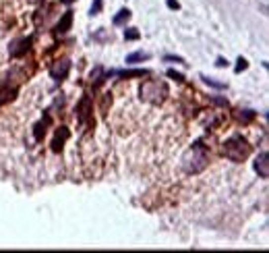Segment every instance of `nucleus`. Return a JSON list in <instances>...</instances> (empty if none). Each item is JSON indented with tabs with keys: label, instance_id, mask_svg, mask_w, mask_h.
<instances>
[{
	"label": "nucleus",
	"instance_id": "nucleus-1",
	"mask_svg": "<svg viewBox=\"0 0 269 253\" xmlns=\"http://www.w3.org/2000/svg\"><path fill=\"white\" fill-rule=\"evenodd\" d=\"M207 164H209V152L201 141L193 143V147L186 149V154L182 156V170L186 175H199V172L207 168Z\"/></svg>",
	"mask_w": 269,
	"mask_h": 253
},
{
	"label": "nucleus",
	"instance_id": "nucleus-2",
	"mask_svg": "<svg viewBox=\"0 0 269 253\" xmlns=\"http://www.w3.org/2000/svg\"><path fill=\"white\" fill-rule=\"evenodd\" d=\"M139 96H141L143 102H147V104H161L163 100H166L168 96V85L160 81V79H149V81H145L141 85V89H139Z\"/></svg>",
	"mask_w": 269,
	"mask_h": 253
},
{
	"label": "nucleus",
	"instance_id": "nucleus-3",
	"mask_svg": "<svg viewBox=\"0 0 269 253\" xmlns=\"http://www.w3.org/2000/svg\"><path fill=\"white\" fill-rule=\"evenodd\" d=\"M249 154H251V145L242 135H232L230 139L224 141V156L232 160V162H242V160L249 158Z\"/></svg>",
	"mask_w": 269,
	"mask_h": 253
},
{
	"label": "nucleus",
	"instance_id": "nucleus-4",
	"mask_svg": "<svg viewBox=\"0 0 269 253\" xmlns=\"http://www.w3.org/2000/svg\"><path fill=\"white\" fill-rule=\"evenodd\" d=\"M77 121L81 123V125H93V108H91V98L89 96H83L79 100V104H77Z\"/></svg>",
	"mask_w": 269,
	"mask_h": 253
},
{
	"label": "nucleus",
	"instance_id": "nucleus-5",
	"mask_svg": "<svg viewBox=\"0 0 269 253\" xmlns=\"http://www.w3.org/2000/svg\"><path fill=\"white\" fill-rule=\"evenodd\" d=\"M71 73V61L68 59H62V61H56L52 66H50V77L54 81H64Z\"/></svg>",
	"mask_w": 269,
	"mask_h": 253
},
{
	"label": "nucleus",
	"instance_id": "nucleus-6",
	"mask_svg": "<svg viewBox=\"0 0 269 253\" xmlns=\"http://www.w3.org/2000/svg\"><path fill=\"white\" fill-rule=\"evenodd\" d=\"M29 48H31V38H19L8 46V54L13 56V59H21L23 54L29 52Z\"/></svg>",
	"mask_w": 269,
	"mask_h": 253
},
{
	"label": "nucleus",
	"instance_id": "nucleus-7",
	"mask_svg": "<svg viewBox=\"0 0 269 253\" xmlns=\"http://www.w3.org/2000/svg\"><path fill=\"white\" fill-rule=\"evenodd\" d=\"M71 25H73V10H66V13L60 17V21L56 23L54 33L56 36H62V33H66L68 29H71Z\"/></svg>",
	"mask_w": 269,
	"mask_h": 253
},
{
	"label": "nucleus",
	"instance_id": "nucleus-8",
	"mask_svg": "<svg viewBox=\"0 0 269 253\" xmlns=\"http://www.w3.org/2000/svg\"><path fill=\"white\" fill-rule=\"evenodd\" d=\"M267 152H261L259 156H257L255 160V170H257V175H259L261 179H267L269 177V162H267Z\"/></svg>",
	"mask_w": 269,
	"mask_h": 253
},
{
	"label": "nucleus",
	"instance_id": "nucleus-9",
	"mask_svg": "<svg viewBox=\"0 0 269 253\" xmlns=\"http://www.w3.org/2000/svg\"><path fill=\"white\" fill-rule=\"evenodd\" d=\"M68 129L66 126H60V129L56 131V135H54V139H52V149L54 152H62V145H64V141L68 139Z\"/></svg>",
	"mask_w": 269,
	"mask_h": 253
},
{
	"label": "nucleus",
	"instance_id": "nucleus-10",
	"mask_svg": "<svg viewBox=\"0 0 269 253\" xmlns=\"http://www.w3.org/2000/svg\"><path fill=\"white\" fill-rule=\"evenodd\" d=\"M110 75H118L122 79H131V77H147L149 71H145V68H135V71H118V73H110Z\"/></svg>",
	"mask_w": 269,
	"mask_h": 253
},
{
	"label": "nucleus",
	"instance_id": "nucleus-11",
	"mask_svg": "<svg viewBox=\"0 0 269 253\" xmlns=\"http://www.w3.org/2000/svg\"><path fill=\"white\" fill-rule=\"evenodd\" d=\"M149 61V54L147 52H133L126 56V64H137V63H143Z\"/></svg>",
	"mask_w": 269,
	"mask_h": 253
},
{
	"label": "nucleus",
	"instance_id": "nucleus-12",
	"mask_svg": "<svg viewBox=\"0 0 269 253\" xmlns=\"http://www.w3.org/2000/svg\"><path fill=\"white\" fill-rule=\"evenodd\" d=\"M255 117H257V112H253V110H238V112H236V119H238L242 125L253 123Z\"/></svg>",
	"mask_w": 269,
	"mask_h": 253
},
{
	"label": "nucleus",
	"instance_id": "nucleus-13",
	"mask_svg": "<svg viewBox=\"0 0 269 253\" xmlns=\"http://www.w3.org/2000/svg\"><path fill=\"white\" fill-rule=\"evenodd\" d=\"M15 96H17V87H6V89H0V106L2 104H6V102H10V100H15Z\"/></svg>",
	"mask_w": 269,
	"mask_h": 253
},
{
	"label": "nucleus",
	"instance_id": "nucleus-14",
	"mask_svg": "<svg viewBox=\"0 0 269 253\" xmlns=\"http://www.w3.org/2000/svg\"><path fill=\"white\" fill-rule=\"evenodd\" d=\"M128 19H131V10H128V8H120L118 15H114L112 23H114V25H124Z\"/></svg>",
	"mask_w": 269,
	"mask_h": 253
},
{
	"label": "nucleus",
	"instance_id": "nucleus-15",
	"mask_svg": "<svg viewBox=\"0 0 269 253\" xmlns=\"http://www.w3.org/2000/svg\"><path fill=\"white\" fill-rule=\"evenodd\" d=\"M48 123H50V119L46 117V121H42V123H38V125H36V131H33V137H36V141H42V139H44V135H46V126H48Z\"/></svg>",
	"mask_w": 269,
	"mask_h": 253
},
{
	"label": "nucleus",
	"instance_id": "nucleus-16",
	"mask_svg": "<svg viewBox=\"0 0 269 253\" xmlns=\"http://www.w3.org/2000/svg\"><path fill=\"white\" fill-rule=\"evenodd\" d=\"M139 38H141V33H139L137 29H133V27L124 31V40H126V42H135V40H139Z\"/></svg>",
	"mask_w": 269,
	"mask_h": 253
},
{
	"label": "nucleus",
	"instance_id": "nucleus-17",
	"mask_svg": "<svg viewBox=\"0 0 269 253\" xmlns=\"http://www.w3.org/2000/svg\"><path fill=\"white\" fill-rule=\"evenodd\" d=\"M201 79H203V81H205L207 85H212V87H215V89H224V87H226V83H219V81H214V79H212V77H205V75H203Z\"/></svg>",
	"mask_w": 269,
	"mask_h": 253
},
{
	"label": "nucleus",
	"instance_id": "nucleus-18",
	"mask_svg": "<svg viewBox=\"0 0 269 253\" xmlns=\"http://www.w3.org/2000/svg\"><path fill=\"white\" fill-rule=\"evenodd\" d=\"M102 6H104V0H93V4H91V15H100V13H102Z\"/></svg>",
	"mask_w": 269,
	"mask_h": 253
},
{
	"label": "nucleus",
	"instance_id": "nucleus-19",
	"mask_svg": "<svg viewBox=\"0 0 269 253\" xmlns=\"http://www.w3.org/2000/svg\"><path fill=\"white\" fill-rule=\"evenodd\" d=\"M168 77H170V79H174V81H178V83H184V75L176 73L174 68H170V71H168Z\"/></svg>",
	"mask_w": 269,
	"mask_h": 253
},
{
	"label": "nucleus",
	"instance_id": "nucleus-20",
	"mask_svg": "<svg viewBox=\"0 0 269 253\" xmlns=\"http://www.w3.org/2000/svg\"><path fill=\"white\" fill-rule=\"evenodd\" d=\"M249 66V63H247V59H238V64H236V68H234V71L236 73H240V71H244V68Z\"/></svg>",
	"mask_w": 269,
	"mask_h": 253
},
{
	"label": "nucleus",
	"instance_id": "nucleus-21",
	"mask_svg": "<svg viewBox=\"0 0 269 253\" xmlns=\"http://www.w3.org/2000/svg\"><path fill=\"white\" fill-rule=\"evenodd\" d=\"M163 59H166V61H170V63H176V64H186L184 63V59H180V56H163Z\"/></svg>",
	"mask_w": 269,
	"mask_h": 253
},
{
	"label": "nucleus",
	"instance_id": "nucleus-22",
	"mask_svg": "<svg viewBox=\"0 0 269 253\" xmlns=\"http://www.w3.org/2000/svg\"><path fill=\"white\" fill-rule=\"evenodd\" d=\"M166 4H168V8H172V10H176V8H180V4H178V0H166Z\"/></svg>",
	"mask_w": 269,
	"mask_h": 253
},
{
	"label": "nucleus",
	"instance_id": "nucleus-23",
	"mask_svg": "<svg viewBox=\"0 0 269 253\" xmlns=\"http://www.w3.org/2000/svg\"><path fill=\"white\" fill-rule=\"evenodd\" d=\"M214 102H215L217 106H228V102H226V100H221V98H214Z\"/></svg>",
	"mask_w": 269,
	"mask_h": 253
},
{
	"label": "nucleus",
	"instance_id": "nucleus-24",
	"mask_svg": "<svg viewBox=\"0 0 269 253\" xmlns=\"http://www.w3.org/2000/svg\"><path fill=\"white\" fill-rule=\"evenodd\" d=\"M217 66H226L228 64V61H224V59H217V63H215Z\"/></svg>",
	"mask_w": 269,
	"mask_h": 253
},
{
	"label": "nucleus",
	"instance_id": "nucleus-25",
	"mask_svg": "<svg viewBox=\"0 0 269 253\" xmlns=\"http://www.w3.org/2000/svg\"><path fill=\"white\" fill-rule=\"evenodd\" d=\"M60 2H64V4H71V2H75V0H60Z\"/></svg>",
	"mask_w": 269,
	"mask_h": 253
}]
</instances>
